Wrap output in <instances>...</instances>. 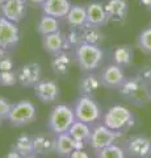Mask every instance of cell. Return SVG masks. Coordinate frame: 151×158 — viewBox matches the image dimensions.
Returning a JSON list of instances; mask_svg holds the SVG:
<instances>
[{
  "label": "cell",
  "mask_w": 151,
  "mask_h": 158,
  "mask_svg": "<svg viewBox=\"0 0 151 158\" xmlns=\"http://www.w3.org/2000/svg\"><path fill=\"white\" fill-rule=\"evenodd\" d=\"M75 58L79 69L85 73H92L101 66L104 52L99 45L83 42L75 48Z\"/></svg>",
  "instance_id": "obj_1"
},
{
  "label": "cell",
  "mask_w": 151,
  "mask_h": 158,
  "mask_svg": "<svg viewBox=\"0 0 151 158\" xmlns=\"http://www.w3.org/2000/svg\"><path fill=\"white\" fill-rule=\"evenodd\" d=\"M118 91L122 98L137 106H143L146 102L150 100V90L146 85V79L142 75L126 78L120 86Z\"/></svg>",
  "instance_id": "obj_2"
},
{
  "label": "cell",
  "mask_w": 151,
  "mask_h": 158,
  "mask_svg": "<svg viewBox=\"0 0 151 158\" xmlns=\"http://www.w3.org/2000/svg\"><path fill=\"white\" fill-rule=\"evenodd\" d=\"M76 120L74 110L67 104H58L51 110L50 116H49V129L55 135L69 132L71 125Z\"/></svg>",
  "instance_id": "obj_3"
},
{
  "label": "cell",
  "mask_w": 151,
  "mask_h": 158,
  "mask_svg": "<svg viewBox=\"0 0 151 158\" xmlns=\"http://www.w3.org/2000/svg\"><path fill=\"white\" fill-rule=\"evenodd\" d=\"M103 121H104V125L108 127L109 129L122 132L124 129H126V128L133 125L134 116L129 108L120 106V104H116L106 111Z\"/></svg>",
  "instance_id": "obj_4"
},
{
  "label": "cell",
  "mask_w": 151,
  "mask_h": 158,
  "mask_svg": "<svg viewBox=\"0 0 151 158\" xmlns=\"http://www.w3.org/2000/svg\"><path fill=\"white\" fill-rule=\"evenodd\" d=\"M75 117L87 124H93L101 117V107L91 95H83L75 103Z\"/></svg>",
  "instance_id": "obj_5"
},
{
  "label": "cell",
  "mask_w": 151,
  "mask_h": 158,
  "mask_svg": "<svg viewBox=\"0 0 151 158\" xmlns=\"http://www.w3.org/2000/svg\"><path fill=\"white\" fill-rule=\"evenodd\" d=\"M36 115L34 104L29 100H21L12 104L11 112L8 115V121L14 127H22L34 121Z\"/></svg>",
  "instance_id": "obj_6"
},
{
  "label": "cell",
  "mask_w": 151,
  "mask_h": 158,
  "mask_svg": "<svg viewBox=\"0 0 151 158\" xmlns=\"http://www.w3.org/2000/svg\"><path fill=\"white\" fill-rule=\"evenodd\" d=\"M121 135H122V132L112 131L108 127H105L104 124L97 125L91 132L88 144H89V146L92 148V149L99 150V149H103V148H105V146H109L112 144H114L117 138L121 137Z\"/></svg>",
  "instance_id": "obj_7"
},
{
  "label": "cell",
  "mask_w": 151,
  "mask_h": 158,
  "mask_svg": "<svg viewBox=\"0 0 151 158\" xmlns=\"http://www.w3.org/2000/svg\"><path fill=\"white\" fill-rule=\"evenodd\" d=\"M20 41V29L17 24L0 16V48L9 49L16 46Z\"/></svg>",
  "instance_id": "obj_8"
},
{
  "label": "cell",
  "mask_w": 151,
  "mask_h": 158,
  "mask_svg": "<svg viewBox=\"0 0 151 158\" xmlns=\"http://www.w3.org/2000/svg\"><path fill=\"white\" fill-rule=\"evenodd\" d=\"M125 74L122 70V66H118L116 63L108 65L103 69L100 74V82L101 86L106 88H120V86L125 81Z\"/></svg>",
  "instance_id": "obj_9"
},
{
  "label": "cell",
  "mask_w": 151,
  "mask_h": 158,
  "mask_svg": "<svg viewBox=\"0 0 151 158\" xmlns=\"http://www.w3.org/2000/svg\"><path fill=\"white\" fill-rule=\"evenodd\" d=\"M84 142H79L70 136L69 132L57 135L54 138V152L59 157H70V154L76 149H83Z\"/></svg>",
  "instance_id": "obj_10"
},
{
  "label": "cell",
  "mask_w": 151,
  "mask_h": 158,
  "mask_svg": "<svg viewBox=\"0 0 151 158\" xmlns=\"http://www.w3.org/2000/svg\"><path fill=\"white\" fill-rule=\"evenodd\" d=\"M26 0H4L0 6L2 16L13 23H20L26 15Z\"/></svg>",
  "instance_id": "obj_11"
},
{
  "label": "cell",
  "mask_w": 151,
  "mask_h": 158,
  "mask_svg": "<svg viewBox=\"0 0 151 158\" xmlns=\"http://www.w3.org/2000/svg\"><path fill=\"white\" fill-rule=\"evenodd\" d=\"M17 81L24 87H34L41 81V66L36 62L24 65L17 71Z\"/></svg>",
  "instance_id": "obj_12"
},
{
  "label": "cell",
  "mask_w": 151,
  "mask_h": 158,
  "mask_svg": "<svg viewBox=\"0 0 151 158\" xmlns=\"http://www.w3.org/2000/svg\"><path fill=\"white\" fill-rule=\"evenodd\" d=\"M34 94L42 103H53L59 96V87L54 81L41 79L34 86Z\"/></svg>",
  "instance_id": "obj_13"
},
{
  "label": "cell",
  "mask_w": 151,
  "mask_h": 158,
  "mask_svg": "<svg viewBox=\"0 0 151 158\" xmlns=\"http://www.w3.org/2000/svg\"><path fill=\"white\" fill-rule=\"evenodd\" d=\"M42 46L45 49V52H47L49 54L57 56V54L65 52L66 49H69V44H67L66 36L59 31L42 36Z\"/></svg>",
  "instance_id": "obj_14"
},
{
  "label": "cell",
  "mask_w": 151,
  "mask_h": 158,
  "mask_svg": "<svg viewBox=\"0 0 151 158\" xmlns=\"http://www.w3.org/2000/svg\"><path fill=\"white\" fill-rule=\"evenodd\" d=\"M87 24L95 27H103L109 21L106 16L105 6L100 2H91L87 4Z\"/></svg>",
  "instance_id": "obj_15"
},
{
  "label": "cell",
  "mask_w": 151,
  "mask_h": 158,
  "mask_svg": "<svg viewBox=\"0 0 151 158\" xmlns=\"http://www.w3.org/2000/svg\"><path fill=\"white\" fill-rule=\"evenodd\" d=\"M104 6L109 21H124L129 13V6L126 0H108Z\"/></svg>",
  "instance_id": "obj_16"
},
{
  "label": "cell",
  "mask_w": 151,
  "mask_h": 158,
  "mask_svg": "<svg viewBox=\"0 0 151 158\" xmlns=\"http://www.w3.org/2000/svg\"><path fill=\"white\" fill-rule=\"evenodd\" d=\"M70 0H45L42 4V11L45 15L57 17V19H65L71 8Z\"/></svg>",
  "instance_id": "obj_17"
},
{
  "label": "cell",
  "mask_w": 151,
  "mask_h": 158,
  "mask_svg": "<svg viewBox=\"0 0 151 158\" xmlns=\"http://www.w3.org/2000/svg\"><path fill=\"white\" fill-rule=\"evenodd\" d=\"M128 150L131 156L145 158L151 153V140L143 136L131 137L128 142Z\"/></svg>",
  "instance_id": "obj_18"
},
{
  "label": "cell",
  "mask_w": 151,
  "mask_h": 158,
  "mask_svg": "<svg viewBox=\"0 0 151 158\" xmlns=\"http://www.w3.org/2000/svg\"><path fill=\"white\" fill-rule=\"evenodd\" d=\"M65 19L71 28H83L87 25V8L84 6H79V4L71 6Z\"/></svg>",
  "instance_id": "obj_19"
},
{
  "label": "cell",
  "mask_w": 151,
  "mask_h": 158,
  "mask_svg": "<svg viewBox=\"0 0 151 158\" xmlns=\"http://www.w3.org/2000/svg\"><path fill=\"white\" fill-rule=\"evenodd\" d=\"M59 19L49 16V15L43 13L38 20L37 24V32L41 36H46V34H51L55 32H59Z\"/></svg>",
  "instance_id": "obj_20"
},
{
  "label": "cell",
  "mask_w": 151,
  "mask_h": 158,
  "mask_svg": "<svg viewBox=\"0 0 151 158\" xmlns=\"http://www.w3.org/2000/svg\"><path fill=\"white\" fill-rule=\"evenodd\" d=\"M80 29V41L81 44H93V45H99L103 41V33L100 31V27H95L91 24H87Z\"/></svg>",
  "instance_id": "obj_21"
},
{
  "label": "cell",
  "mask_w": 151,
  "mask_h": 158,
  "mask_svg": "<svg viewBox=\"0 0 151 158\" xmlns=\"http://www.w3.org/2000/svg\"><path fill=\"white\" fill-rule=\"evenodd\" d=\"M91 132H92V129H91L89 124L83 123L80 120H75L74 124H72L71 128L69 129L70 136L79 142H88Z\"/></svg>",
  "instance_id": "obj_22"
},
{
  "label": "cell",
  "mask_w": 151,
  "mask_h": 158,
  "mask_svg": "<svg viewBox=\"0 0 151 158\" xmlns=\"http://www.w3.org/2000/svg\"><path fill=\"white\" fill-rule=\"evenodd\" d=\"M100 86H101L100 77H97L92 73H88L85 77H83V79L80 81V85H79L83 95H92Z\"/></svg>",
  "instance_id": "obj_23"
},
{
  "label": "cell",
  "mask_w": 151,
  "mask_h": 158,
  "mask_svg": "<svg viewBox=\"0 0 151 158\" xmlns=\"http://www.w3.org/2000/svg\"><path fill=\"white\" fill-rule=\"evenodd\" d=\"M113 62L118 66H128L133 61V50L130 46H117L113 50Z\"/></svg>",
  "instance_id": "obj_24"
},
{
  "label": "cell",
  "mask_w": 151,
  "mask_h": 158,
  "mask_svg": "<svg viewBox=\"0 0 151 158\" xmlns=\"http://www.w3.org/2000/svg\"><path fill=\"white\" fill-rule=\"evenodd\" d=\"M33 149L34 154H49L54 152V140L46 136H36L33 137Z\"/></svg>",
  "instance_id": "obj_25"
},
{
  "label": "cell",
  "mask_w": 151,
  "mask_h": 158,
  "mask_svg": "<svg viewBox=\"0 0 151 158\" xmlns=\"http://www.w3.org/2000/svg\"><path fill=\"white\" fill-rule=\"evenodd\" d=\"M70 56L67 54L66 52H62L59 54L54 56V59L51 62V66H53V70H54L55 74L58 75H65L69 71V66H70Z\"/></svg>",
  "instance_id": "obj_26"
},
{
  "label": "cell",
  "mask_w": 151,
  "mask_h": 158,
  "mask_svg": "<svg viewBox=\"0 0 151 158\" xmlns=\"http://www.w3.org/2000/svg\"><path fill=\"white\" fill-rule=\"evenodd\" d=\"M14 150H17L22 157L34 154V149H33V138L26 135H21L16 140V144L13 146Z\"/></svg>",
  "instance_id": "obj_27"
},
{
  "label": "cell",
  "mask_w": 151,
  "mask_h": 158,
  "mask_svg": "<svg viewBox=\"0 0 151 158\" xmlns=\"http://www.w3.org/2000/svg\"><path fill=\"white\" fill-rule=\"evenodd\" d=\"M97 158H125V152L121 146L112 144L109 146H105L103 149L96 150Z\"/></svg>",
  "instance_id": "obj_28"
},
{
  "label": "cell",
  "mask_w": 151,
  "mask_h": 158,
  "mask_svg": "<svg viewBox=\"0 0 151 158\" xmlns=\"http://www.w3.org/2000/svg\"><path fill=\"white\" fill-rule=\"evenodd\" d=\"M138 46L142 52L151 54V27L143 29L138 37Z\"/></svg>",
  "instance_id": "obj_29"
},
{
  "label": "cell",
  "mask_w": 151,
  "mask_h": 158,
  "mask_svg": "<svg viewBox=\"0 0 151 158\" xmlns=\"http://www.w3.org/2000/svg\"><path fill=\"white\" fill-rule=\"evenodd\" d=\"M17 74L13 73L12 70H8V71H0V85L2 86H14L17 83Z\"/></svg>",
  "instance_id": "obj_30"
},
{
  "label": "cell",
  "mask_w": 151,
  "mask_h": 158,
  "mask_svg": "<svg viewBox=\"0 0 151 158\" xmlns=\"http://www.w3.org/2000/svg\"><path fill=\"white\" fill-rule=\"evenodd\" d=\"M11 108H12V104L6 98H0V118H8Z\"/></svg>",
  "instance_id": "obj_31"
},
{
  "label": "cell",
  "mask_w": 151,
  "mask_h": 158,
  "mask_svg": "<svg viewBox=\"0 0 151 158\" xmlns=\"http://www.w3.org/2000/svg\"><path fill=\"white\" fill-rule=\"evenodd\" d=\"M13 69V62L11 58H3L2 61H0V71H8V70H12Z\"/></svg>",
  "instance_id": "obj_32"
},
{
  "label": "cell",
  "mask_w": 151,
  "mask_h": 158,
  "mask_svg": "<svg viewBox=\"0 0 151 158\" xmlns=\"http://www.w3.org/2000/svg\"><path fill=\"white\" fill-rule=\"evenodd\" d=\"M69 158H89V156L84 149H76L71 153Z\"/></svg>",
  "instance_id": "obj_33"
},
{
  "label": "cell",
  "mask_w": 151,
  "mask_h": 158,
  "mask_svg": "<svg viewBox=\"0 0 151 158\" xmlns=\"http://www.w3.org/2000/svg\"><path fill=\"white\" fill-rule=\"evenodd\" d=\"M4 158H22V156L18 153L17 150H14V149H12L11 152H8L7 153V156L4 157Z\"/></svg>",
  "instance_id": "obj_34"
},
{
  "label": "cell",
  "mask_w": 151,
  "mask_h": 158,
  "mask_svg": "<svg viewBox=\"0 0 151 158\" xmlns=\"http://www.w3.org/2000/svg\"><path fill=\"white\" fill-rule=\"evenodd\" d=\"M138 2L142 4V6H145L146 8L151 9V0H138Z\"/></svg>",
  "instance_id": "obj_35"
},
{
  "label": "cell",
  "mask_w": 151,
  "mask_h": 158,
  "mask_svg": "<svg viewBox=\"0 0 151 158\" xmlns=\"http://www.w3.org/2000/svg\"><path fill=\"white\" fill-rule=\"evenodd\" d=\"M28 3L30 4H37V6H42L43 3H45V0H26Z\"/></svg>",
  "instance_id": "obj_36"
},
{
  "label": "cell",
  "mask_w": 151,
  "mask_h": 158,
  "mask_svg": "<svg viewBox=\"0 0 151 158\" xmlns=\"http://www.w3.org/2000/svg\"><path fill=\"white\" fill-rule=\"evenodd\" d=\"M6 57H7V52H6V49L0 48V61H2L3 58H6Z\"/></svg>",
  "instance_id": "obj_37"
},
{
  "label": "cell",
  "mask_w": 151,
  "mask_h": 158,
  "mask_svg": "<svg viewBox=\"0 0 151 158\" xmlns=\"http://www.w3.org/2000/svg\"><path fill=\"white\" fill-rule=\"evenodd\" d=\"M22 158H34V157H33V154H32V156H25V157H22Z\"/></svg>",
  "instance_id": "obj_38"
},
{
  "label": "cell",
  "mask_w": 151,
  "mask_h": 158,
  "mask_svg": "<svg viewBox=\"0 0 151 158\" xmlns=\"http://www.w3.org/2000/svg\"><path fill=\"white\" fill-rule=\"evenodd\" d=\"M4 3V0H0V6H2V4Z\"/></svg>",
  "instance_id": "obj_39"
},
{
  "label": "cell",
  "mask_w": 151,
  "mask_h": 158,
  "mask_svg": "<svg viewBox=\"0 0 151 158\" xmlns=\"http://www.w3.org/2000/svg\"><path fill=\"white\" fill-rule=\"evenodd\" d=\"M150 102H151V90H150Z\"/></svg>",
  "instance_id": "obj_40"
},
{
  "label": "cell",
  "mask_w": 151,
  "mask_h": 158,
  "mask_svg": "<svg viewBox=\"0 0 151 158\" xmlns=\"http://www.w3.org/2000/svg\"><path fill=\"white\" fill-rule=\"evenodd\" d=\"M150 81H151V77H150Z\"/></svg>",
  "instance_id": "obj_41"
},
{
  "label": "cell",
  "mask_w": 151,
  "mask_h": 158,
  "mask_svg": "<svg viewBox=\"0 0 151 158\" xmlns=\"http://www.w3.org/2000/svg\"><path fill=\"white\" fill-rule=\"evenodd\" d=\"M0 120H2V118H0Z\"/></svg>",
  "instance_id": "obj_42"
}]
</instances>
